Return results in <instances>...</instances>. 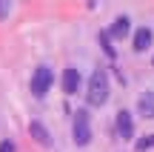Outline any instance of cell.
I'll return each instance as SVG.
<instances>
[{"label": "cell", "instance_id": "1", "mask_svg": "<svg viewBox=\"0 0 154 152\" xmlns=\"http://www.w3.org/2000/svg\"><path fill=\"white\" fill-rule=\"evenodd\" d=\"M111 95V86H109V75L103 72V69H97V72L88 78V89H86V101L91 103V106H103L106 101H109Z\"/></svg>", "mask_w": 154, "mask_h": 152}, {"label": "cell", "instance_id": "2", "mask_svg": "<svg viewBox=\"0 0 154 152\" xmlns=\"http://www.w3.org/2000/svg\"><path fill=\"white\" fill-rule=\"evenodd\" d=\"M51 83H54V72H51L49 66H37L32 75V95L34 98H46V92L51 89Z\"/></svg>", "mask_w": 154, "mask_h": 152}, {"label": "cell", "instance_id": "3", "mask_svg": "<svg viewBox=\"0 0 154 152\" xmlns=\"http://www.w3.org/2000/svg\"><path fill=\"white\" fill-rule=\"evenodd\" d=\"M72 135H74V144L77 147H86L91 141V124H88V112H77L74 115V124H72Z\"/></svg>", "mask_w": 154, "mask_h": 152}, {"label": "cell", "instance_id": "4", "mask_svg": "<svg viewBox=\"0 0 154 152\" xmlns=\"http://www.w3.org/2000/svg\"><path fill=\"white\" fill-rule=\"evenodd\" d=\"M77 89H80V72L74 66H69L63 72V92L66 95H77Z\"/></svg>", "mask_w": 154, "mask_h": 152}, {"label": "cell", "instance_id": "5", "mask_svg": "<svg viewBox=\"0 0 154 152\" xmlns=\"http://www.w3.org/2000/svg\"><path fill=\"white\" fill-rule=\"evenodd\" d=\"M117 132H120V138H131V135H134L131 112H126V109H120V112H117Z\"/></svg>", "mask_w": 154, "mask_h": 152}, {"label": "cell", "instance_id": "6", "mask_svg": "<svg viewBox=\"0 0 154 152\" xmlns=\"http://www.w3.org/2000/svg\"><path fill=\"white\" fill-rule=\"evenodd\" d=\"M131 32V20H128L126 15H120V17H114V23H111V29H109V37H126V34Z\"/></svg>", "mask_w": 154, "mask_h": 152}, {"label": "cell", "instance_id": "7", "mask_svg": "<svg viewBox=\"0 0 154 152\" xmlns=\"http://www.w3.org/2000/svg\"><path fill=\"white\" fill-rule=\"evenodd\" d=\"M29 132H32V138L40 144V147H49V144H51V135H49V129H46V126L40 124V121H32V124H29Z\"/></svg>", "mask_w": 154, "mask_h": 152}, {"label": "cell", "instance_id": "8", "mask_svg": "<svg viewBox=\"0 0 154 152\" xmlns=\"http://www.w3.org/2000/svg\"><path fill=\"white\" fill-rule=\"evenodd\" d=\"M131 43H134V52H146V49L151 46V29H146V26H143V29H137Z\"/></svg>", "mask_w": 154, "mask_h": 152}, {"label": "cell", "instance_id": "9", "mask_svg": "<svg viewBox=\"0 0 154 152\" xmlns=\"http://www.w3.org/2000/svg\"><path fill=\"white\" fill-rule=\"evenodd\" d=\"M137 109H140V115H143V118H154V92H146V95H140Z\"/></svg>", "mask_w": 154, "mask_h": 152}, {"label": "cell", "instance_id": "10", "mask_svg": "<svg viewBox=\"0 0 154 152\" xmlns=\"http://www.w3.org/2000/svg\"><path fill=\"white\" fill-rule=\"evenodd\" d=\"M109 32H103V34H100V43H103V49H106V55H109V57H114V46H109Z\"/></svg>", "mask_w": 154, "mask_h": 152}, {"label": "cell", "instance_id": "11", "mask_svg": "<svg viewBox=\"0 0 154 152\" xmlns=\"http://www.w3.org/2000/svg\"><path fill=\"white\" fill-rule=\"evenodd\" d=\"M149 147H154V135H146L143 141H137V149H140V152H146Z\"/></svg>", "mask_w": 154, "mask_h": 152}, {"label": "cell", "instance_id": "12", "mask_svg": "<svg viewBox=\"0 0 154 152\" xmlns=\"http://www.w3.org/2000/svg\"><path fill=\"white\" fill-rule=\"evenodd\" d=\"M11 11V0H0V20H6Z\"/></svg>", "mask_w": 154, "mask_h": 152}, {"label": "cell", "instance_id": "13", "mask_svg": "<svg viewBox=\"0 0 154 152\" xmlns=\"http://www.w3.org/2000/svg\"><path fill=\"white\" fill-rule=\"evenodd\" d=\"M0 152H14V144H11V141H3V144H0Z\"/></svg>", "mask_w": 154, "mask_h": 152}, {"label": "cell", "instance_id": "14", "mask_svg": "<svg viewBox=\"0 0 154 152\" xmlns=\"http://www.w3.org/2000/svg\"><path fill=\"white\" fill-rule=\"evenodd\" d=\"M151 63H154V57H151Z\"/></svg>", "mask_w": 154, "mask_h": 152}]
</instances>
